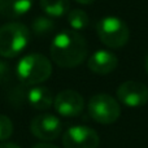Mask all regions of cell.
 Returning <instances> with one entry per match:
<instances>
[{
	"mask_svg": "<svg viewBox=\"0 0 148 148\" xmlns=\"http://www.w3.org/2000/svg\"><path fill=\"white\" fill-rule=\"evenodd\" d=\"M52 61L61 68H75L87 56L86 39L75 30H64L53 38L49 47Z\"/></svg>",
	"mask_w": 148,
	"mask_h": 148,
	"instance_id": "1",
	"label": "cell"
},
{
	"mask_svg": "<svg viewBox=\"0 0 148 148\" xmlns=\"http://www.w3.org/2000/svg\"><path fill=\"white\" fill-rule=\"evenodd\" d=\"M52 73V64L40 53L22 57L17 65V77L23 84L34 86L47 81Z\"/></svg>",
	"mask_w": 148,
	"mask_h": 148,
	"instance_id": "2",
	"label": "cell"
},
{
	"mask_svg": "<svg viewBox=\"0 0 148 148\" xmlns=\"http://www.w3.org/2000/svg\"><path fill=\"white\" fill-rule=\"evenodd\" d=\"M30 39V30L21 22H9L0 27V56L10 59L25 49Z\"/></svg>",
	"mask_w": 148,
	"mask_h": 148,
	"instance_id": "3",
	"label": "cell"
},
{
	"mask_svg": "<svg viewBox=\"0 0 148 148\" xmlns=\"http://www.w3.org/2000/svg\"><path fill=\"white\" fill-rule=\"evenodd\" d=\"M96 31L100 40L110 48L123 47L129 40V27L121 18L118 17H103L97 22Z\"/></svg>",
	"mask_w": 148,
	"mask_h": 148,
	"instance_id": "4",
	"label": "cell"
},
{
	"mask_svg": "<svg viewBox=\"0 0 148 148\" xmlns=\"http://www.w3.org/2000/svg\"><path fill=\"white\" fill-rule=\"evenodd\" d=\"M91 118L101 125H110L116 122L121 114L120 104L114 97L108 94H97L92 96L87 105Z\"/></svg>",
	"mask_w": 148,
	"mask_h": 148,
	"instance_id": "5",
	"label": "cell"
},
{
	"mask_svg": "<svg viewBox=\"0 0 148 148\" xmlns=\"http://www.w3.org/2000/svg\"><path fill=\"white\" fill-rule=\"evenodd\" d=\"M99 135L88 126H72L62 136L64 148H97Z\"/></svg>",
	"mask_w": 148,
	"mask_h": 148,
	"instance_id": "6",
	"label": "cell"
},
{
	"mask_svg": "<svg viewBox=\"0 0 148 148\" xmlns=\"http://www.w3.org/2000/svg\"><path fill=\"white\" fill-rule=\"evenodd\" d=\"M30 130L35 138L43 142H51L60 136L62 131V123L53 114H40L31 121Z\"/></svg>",
	"mask_w": 148,
	"mask_h": 148,
	"instance_id": "7",
	"label": "cell"
},
{
	"mask_svg": "<svg viewBox=\"0 0 148 148\" xmlns=\"http://www.w3.org/2000/svg\"><path fill=\"white\" fill-rule=\"evenodd\" d=\"M117 97L127 107H142L148 101V87L144 83L135 81L123 82L117 90Z\"/></svg>",
	"mask_w": 148,
	"mask_h": 148,
	"instance_id": "8",
	"label": "cell"
},
{
	"mask_svg": "<svg viewBox=\"0 0 148 148\" xmlns=\"http://www.w3.org/2000/svg\"><path fill=\"white\" fill-rule=\"evenodd\" d=\"M55 109L64 117H75L82 113L84 108V100L79 92L74 90H64L55 97Z\"/></svg>",
	"mask_w": 148,
	"mask_h": 148,
	"instance_id": "9",
	"label": "cell"
},
{
	"mask_svg": "<svg viewBox=\"0 0 148 148\" xmlns=\"http://www.w3.org/2000/svg\"><path fill=\"white\" fill-rule=\"evenodd\" d=\"M88 69L96 74H109L117 68L118 59L113 52L105 51V49H99L96 51L87 61Z\"/></svg>",
	"mask_w": 148,
	"mask_h": 148,
	"instance_id": "10",
	"label": "cell"
},
{
	"mask_svg": "<svg viewBox=\"0 0 148 148\" xmlns=\"http://www.w3.org/2000/svg\"><path fill=\"white\" fill-rule=\"evenodd\" d=\"M27 101L33 108L38 110H46L51 108L55 99L51 90L44 86H35L29 90L27 92Z\"/></svg>",
	"mask_w": 148,
	"mask_h": 148,
	"instance_id": "11",
	"label": "cell"
},
{
	"mask_svg": "<svg viewBox=\"0 0 148 148\" xmlns=\"http://www.w3.org/2000/svg\"><path fill=\"white\" fill-rule=\"evenodd\" d=\"M34 0H0V14L7 18H17L31 8Z\"/></svg>",
	"mask_w": 148,
	"mask_h": 148,
	"instance_id": "12",
	"label": "cell"
},
{
	"mask_svg": "<svg viewBox=\"0 0 148 148\" xmlns=\"http://www.w3.org/2000/svg\"><path fill=\"white\" fill-rule=\"evenodd\" d=\"M40 7L51 17H61L69 12V0H40Z\"/></svg>",
	"mask_w": 148,
	"mask_h": 148,
	"instance_id": "13",
	"label": "cell"
},
{
	"mask_svg": "<svg viewBox=\"0 0 148 148\" xmlns=\"http://www.w3.org/2000/svg\"><path fill=\"white\" fill-rule=\"evenodd\" d=\"M56 23L49 17H36L31 25V30L38 36H46L55 30Z\"/></svg>",
	"mask_w": 148,
	"mask_h": 148,
	"instance_id": "14",
	"label": "cell"
},
{
	"mask_svg": "<svg viewBox=\"0 0 148 148\" xmlns=\"http://www.w3.org/2000/svg\"><path fill=\"white\" fill-rule=\"evenodd\" d=\"M88 16L82 9H73L68 14V22L73 30H82L88 25Z\"/></svg>",
	"mask_w": 148,
	"mask_h": 148,
	"instance_id": "15",
	"label": "cell"
},
{
	"mask_svg": "<svg viewBox=\"0 0 148 148\" xmlns=\"http://www.w3.org/2000/svg\"><path fill=\"white\" fill-rule=\"evenodd\" d=\"M13 133V123L5 114H0V140H7Z\"/></svg>",
	"mask_w": 148,
	"mask_h": 148,
	"instance_id": "16",
	"label": "cell"
},
{
	"mask_svg": "<svg viewBox=\"0 0 148 148\" xmlns=\"http://www.w3.org/2000/svg\"><path fill=\"white\" fill-rule=\"evenodd\" d=\"M9 77V66L8 64L0 61V81H5Z\"/></svg>",
	"mask_w": 148,
	"mask_h": 148,
	"instance_id": "17",
	"label": "cell"
},
{
	"mask_svg": "<svg viewBox=\"0 0 148 148\" xmlns=\"http://www.w3.org/2000/svg\"><path fill=\"white\" fill-rule=\"evenodd\" d=\"M33 148H59V147L53 146V144H49V143H39L36 146H34Z\"/></svg>",
	"mask_w": 148,
	"mask_h": 148,
	"instance_id": "18",
	"label": "cell"
},
{
	"mask_svg": "<svg viewBox=\"0 0 148 148\" xmlns=\"http://www.w3.org/2000/svg\"><path fill=\"white\" fill-rule=\"evenodd\" d=\"M0 148H21V147L14 143H1L0 144Z\"/></svg>",
	"mask_w": 148,
	"mask_h": 148,
	"instance_id": "19",
	"label": "cell"
},
{
	"mask_svg": "<svg viewBox=\"0 0 148 148\" xmlns=\"http://www.w3.org/2000/svg\"><path fill=\"white\" fill-rule=\"evenodd\" d=\"M77 3H79V4H91V3H94L95 0H75Z\"/></svg>",
	"mask_w": 148,
	"mask_h": 148,
	"instance_id": "20",
	"label": "cell"
},
{
	"mask_svg": "<svg viewBox=\"0 0 148 148\" xmlns=\"http://www.w3.org/2000/svg\"><path fill=\"white\" fill-rule=\"evenodd\" d=\"M144 66H146V72L148 74V55H147V57H146V64H144Z\"/></svg>",
	"mask_w": 148,
	"mask_h": 148,
	"instance_id": "21",
	"label": "cell"
}]
</instances>
